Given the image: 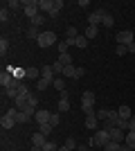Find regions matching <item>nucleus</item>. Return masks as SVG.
Instances as JSON below:
<instances>
[{
	"label": "nucleus",
	"instance_id": "36",
	"mask_svg": "<svg viewBox=\"0 0 135 151\" xmlns=\"http://www.w3.org/2000/svg\"><path fill=\"white\" fill-rule=\"evenodd\" d=\"M126 145H131L135 149V131H129L126 133Z\"/></svg>",
	"mask_w": 135,
	"mask_h": 151
},
{
	"label": "nucleus",
	"instance_id": "19",
	"mask_svg": "<svg viewBox=\"0 0 135 151\" xmlns=\"http://www.w3.org/2000/svg\"><path fill=\"white\" fill-rule=\"evenodd\" d=\"M74 47H81V50H84V47H88V38H86L84 34H79V36L74 38Z\"/></svg>",
	"mask_w": 135,
	"mask_h": 151
},
{
	"label": "nucleus",
	"instance_id": "5",
	"mask_svg": "<svg viewBox=\"0 0 135 151\" xmlns=\"http://www.w3.org/2000/svg\"><path fill=\"white\" fill-rule=\"evenodd\" d=\"M131 43H135V41H133V32H131V29L117 32V45H126V47H129Z\"/></svg>",
	"mask_w": 135,
	"mask_h": 151
},
{
	"label": "nucleus",
	"instance_id": "6",
	"mask_svg": "<svg viewBox=\"0 0 135 151\" xmlns=\"http://www.w3.org/2000/svg\"><path fill=\"white\" fill-rule=\"evenodd\" d=\"M110 140H113V142H117V145H124V142H126V133H129V131H122V129H117V126H115V129H110Z\"/></svg>",
	"mask_w": 135,
	"mask_h": 151
},
{
	"label": "nucleus",
	"instance_id": "8",
	"mask_svg": "<svg viewBox=\"0 0 135 151\" xmlns=\"http://www.w3.org/2000/svg\"><path fill=\"white\" fill-rule=\"evenodd\" d=\"M54 9V0H39V12L41 14H50Z\"/></svg>",
	"mask_w": 135,
	"mask_h": 151
},
{
	"label": "nucleus",
	"instance_id": "44",
	"mask_svg": "<svg viewBox=\"0 0 135 151\" xmlns=\"http://www.w3.org/2000/svg\"><path fill=\"white\" fill-rule=\"evenodd\" d=\"M59 122H61V115H59V113H52L50 124H52V126H59Z\"/></svg>",
	"mask_w": 135,
	"mask_h": 151
},
{
	"label": "nucleus",
	"instance_id": "27",
	"mask_svg": "<svg viewBox=\"0 0 135 151\" xmlns=\"http://www.w3.org/2000/svg\"><path fill=\"white\" fill-rule=\"evenodd\" d=\"M79 36V32L74 25H68V29H65V38H77Z\"/></svg>",
	"mask_w": 135,
	"mask_h": 151
},
{
	"label": "nucleus",
	"instance_id": "4",
	"mask_svg": "<svg viewBox=\"0 0 135 151\" xmlns=\"http://www.w3.org/2000/svg\"><path fill=\"white\" fill-rule=\"evenodd\" d=\"M106 9H104V7H99V9H95V12L90 14L88 16V25H95V27H99L101 25V20H104V16H106Z\"/></svg>",
	"mask_w": 135,
	"mask_h": 151
},
{
	"label": "nucleus",
	"instance_id": "47",
	"mask_svg": "<svg viewBox=\"0 0 135 151\" xmlns=\"http://www.w3.org/2000/svg\"><path fill=\"white\" fill-rule=\"evenodd\" d=\"M129 131H135V115L129 120Z\"/></svg>",
	"mask_w": 135,
	"mask_h": 151
},
{
	"label": "nucleus",
	"instance_id": "48",
	"mask_svg": "<svg viewBox=\"0 0 135 151\" xmlns=\"http://www.w3.org/2000/svg\"><path fill=\"white\" fill-rule=\"evenodd\" d=\"M119 151H133V147H131V145H126V142H124V145L119 147Z\"/></svg>",
	"mask_w": 135,
	"mask_h": 151
},
{
	"label": "nucleus",
	"instance_id": "43",
	"mask_svg": "<svg viewBox=\"0 0 135 151\" xmlns=\"http://www.w3.org/2000/svg\"><path fill=\"white\" fill-rule=\"evenodd\" d=\"M52 129H54L52 124H41V133H43V135H50V133H52Z\"/></svg>",
	"mask_w": 135,
	"mask_h": 151
},
{
	"label": "nucleus",
	"instance_id": "18",
	"mask_svg": "<svg viewBox=\"0 0 135 151\" xmlns=\"http://www.w3.org/2000/svg\"><path fill=\"white\" fill-rule=\"evenodd\" d=\"M95 93H92V90H86L84 95H81V101H84V104H95Z\"/></svg>",
	"mask_w": 135,
	"mask_h": 151
},
{
	"label": "nucleus",
	"instance_id": "25",
	"mask_svg": "<svg viewBox=\"0 0 135 151\" xmlns=\"http://www.w3.org/2000/svg\"><path fill=\"white\" fill-rule=\"evenodd\" d=\"M39 77H41L39 68H27V79H36V81H39Z\"/></svg>",
	"mask_w": 135,
	"mask_h": 151
},
{
	"label": "nucleus",
	"instance_id": "14",
	"mask_svg": "<svg viewBox=\"0 0 135 151\" xmlns=\"http://www.w3.org/2000/svg\"><path fill=\"white\" fill-rule=\"evenodd\" d=\"M117 113H119V117H122V120H131V117H133V113H131V106H126V104L117 108Z\"/></svg>",
	"mask_w": 135,
	"mask_h": 151
},
{
	"label": "nucleus",
	"instance_id": "49",
	"mask_svg": "<svg viewBox=\"0 0 135 151\" xmlns=\"http://www.w3.org/2000/svg\"><path fill=\"white\" fill-rule=\"evenodd\" d=\"M77 5H79V7H90V2H88V0H79Z\"/></svg>",
	"mask_w": 135,
	"mask_h": 151
},
{
	"label": "nucleus",
	"instance_id": "12",
	"mask_svg": "<svg viewBox=\"0 0 135 151\" xmlns=\"http://www.w3.org/2000/svg\"><path fill=\"white\" fill-rule=\"evenodd\" d=\"M14 124H16V120H14V117H11V115H2V117H0V126H2V129H11V126Z\"/></svg>",
	"mask_w": 135,
	"mask_h": 151
},
{
	"label": "nucleus",
	"instance_id": "10",
	"mask_svg": "<svg viewBox=\"0 0 135 151\" xmlns=\"http://www.w3.org/2000/svg\"><path fill=\"white\" fill-rule=\"evenodd\" d=\"M27 104H29V95H27V97H23V95H18V97L14 99V106L18 108V111H25V108H27Z\"/></svg>",
	"mask_w": 135,
	"mask_h": 151
},
{
	"label": "nucleus",
	"instance_id": "20",
	"mask_svg": "<svg viewBox=\"0 0 135 151\" xmlns=\"http://www.w3.org/2000/svg\"><path fill=\"white\" fill-rule=\"evenodd\" d=\"M11 72H14V77H16L18 81L27 79V70H23V68H11Z\"/></svg>",
	"mask_w": 135,
	"mask_h": 151
},
{
	"label": "nucleus",
	"instance_id": "24",
	"mask_svg": "<svg viewBox=\"0 0 135 151\" xmlns=\"http://www.w3.org/2000/svg\"><path fill=\"white\" fill-rule=\"evenodd\" d=\"M52 86H54V88H56L59 93H63V90H65V81H63V77H56V79H54V83H52Z\"/></svg>",
	"mask_w": 135,
	"mask_h": 151
},
{
	"label": "nucleus",
	"instance_id": "41",
	"mask_svg": "<svg viewBox=\"0 0 135 151\" xmlns=\"http://www.w3.org/2000/svg\"><path fill=\"white\" fill-rule=\"evenodd\" d=\"M18 95H23V97H27V95H29V88H27V83H25V81L18 86Z\"/></svg>",
	"mask_w": 135,
	"mask_h": 151
},
{
	"label": "nucleus",
	"instance_id": "32",
	"mask_svg": "<svg viewBox=\"0 0 135 151\" xmlns=\"http://www.w3.org/2000/svg\"><path fill=\"white\" fill-rule=\"evenodd\" d=\"M63 77H77V68H74V65H65Z\"/></svg>",
	"mask_w": 135,
	"mask_h": 151
},
{
	"label": "nucleus",
	"instance_id": "16",
	"mask_svg": "<svg viewBox=\"0 0 135 151\" xmlns=\"http://www.w3.org/2000/svg\"><path fill=\"white\" fill-rule=\"evenodd\" d=\"M97 34H99V27H95V25H88V27H86V34H84V36L90 41V38H97Z\"/></svg>",
	"mask_w": 135,
	"mask_h": 151
},
{
	"label": "nucleus",
	"instance_id": "23",
	"mask_svg": "<svg viewBox=\"0 0 135 151\" xmlns=\"http://www.w3.org/2000/svg\"><path fill=\"white\" fill-rule=\"evenodd\" d=\"M59 63H63V65H72V61H74V59L70 57V54H68V52H65V54H59V59H56Z\"/></svg>",
	"mask_w": 135,
	"mask_h": 151
},
{
	"label": "nucleus",
	"instance_id": "42",
	"mask_svg": "<svg viewBox=\"0 0 135 151\" xmlns=\"http://www.w3.org/2000/svg\"><path fill=\"white\" fill-rule=\"evenodd\" d=\"M126 52H129V47H126V45H117V47H115V54H117V57H124Z\"/></svg>",
	"mask_w": 135,
	"mask_h": 151
},
{
	"label": "nucleus",
	"instance_id": "21",
	"mask_svg": "<svg viewBox=\"0 0 135 151\" xmlns=\"http://www.w3.org/2000/svg\"><path fill=\"white\" fill-rule=\"evenodd\" d=\"M2 95H5V97H9V99H16V97H18V88H2Z\"/></svg>",
	"mask_w": 135,
	"mask_h": 151
},
{
	"label": "nucleus",
	"instance_id": "22",
	"mask_svg": "<svg viewBox=\"0 0 135 151\" xmlns=\"http://www.w3.org/2000/svg\"><path fill=\"white\" fill-rule=\"evenodd\" d=\"M61 9H63V0H54V9H52L47 16H52V18H54V16H59V12H61Z\"/></svg>",
	"mask_w": 135,
	"mask_h": 151
},
{
	"label": "nucleus",
	"instance_id": "33",
	"mask_svg": "<svg viewBox=\"0 0 135 151\" xmlns=\"http://www.w3.org/2000/svg\"><path fill=\"white\" fill-rule=\"evenodd\" d=\"M7 50H9V41H7V38H0V54L5 57Z\"/></svg>",
	"mask_w": 135,
	"mask_h": 151
},
{
	"label": "nucleus",
	"instance_id": "30",
	"mask_svg": "<svg viewBox=\"0 0 135 151\" xmlns=\"http://www.w3.org/2000/svg\"><path fill=\"white\" fill-rule=\"evenodd\" d=\"M110 117V111H106V108H101V111H97V120L99 122H106Z\"/></svg>",
	"mask_w": 135,
	"mask_h": 151
},
{
	"label": "nucleus",
	"instance_id": "46",
	"mask_svg": "<svg viewBox=\"0 0 135 151\" xmlns=\"http://www.w3.org/2000/svg\"><path fill=\"white\" fill-rule=\"evenodd\" d=\"M29 106H32V108H36V106H39V97L29 95ZM36 111H39V108H36Z\"/></svg>",
	"mask_w": 135,
	"mask_h": 151
},
{
	"label": "nucleus",
	"instance_id": "38",
	"mask_svg": "<svg viewBox=\"0 0 135 151\" xmlns=\"http://www.w3.org/2000/svg\"><path fill=\"white\" fill-rule=\"evenodd\" d=\"M113 23H115V20H113V16H110V14H106V16H104V20H101L104 27H113Z\"/></svg>",
	"mask_w": 135,
	"mask_h": 151
},
{
	"label": "nucleus",
	"instance_id": "45",
	"mask_svg": "<svg viewBox=\"0 0 135 151\" xmlns=\"http://www.w3.org/2000/svg\"><path fill=\"white\" fill-rule=\"evenodd\" d=\"M59 147L54 145V142H50V140H47V142H45V147H43V151H56Z\"/></svg>",
	"mask_w": 135,
	"mask_h": 151
},
{
	"label": "nucleus",
	"instance_id": "34",
	"mask_svg": "<svg viewBox=\"0 0 135 151\" xmlns=\"http://www.w3.org/2000/svg\"><path fill=\"white\" fill-rule=\"evenodd\" d=\"M81 111H84L86 115H95V108H92V104H84V101H81Z\"/></svg>",
	"mask_w": 135,
	"mask_h": 151
},
{
	"label": "nucleus",
	"instance_id": "13",
	"mask_svg": "<svg viewBox=\"0 0 135 151\" xmlns=\"http://www.w3.org/2000/svg\"><path fill=\"white\" fill-rule=\"evenodd\" d=\"M86 126H88V129H99V120H97V113L95 115H86Z\"/></svg>",
	"mask_w": 135,
	"mask_h": 151
},
{
	"label": "nucleus",
	"instance_id": "17",
	"mask_svg": "<svg viewBox=\"0 0 135 151\" xmlns=\"http://www.w3.org/2000/svg\"><path fill=\"white\" fill-rule=\"evenodd\" d=\"M14 120H16V124H25V122H29V120H32V115H27V113H23V111H18Z\"/></svg>",
	"mask_w": 135,
	"mask_h": 151
},
{
	"label": "nucleus",
	"instance_id": "31",
	"mask_svg": "<svg viewBox=\"0 0 135 151\" xmlns=\"http://www.w3.org/2000/svg\"><path fill=\"white\" fill-rule=\"evenodd\" d=\"M43 23H45V16H43V14H39V16H34V18H32V25L39 27V29H41V25H43Z\"/></svg>",
	"mask_w": 135,
	"mask_h": 151
},
{
	"label": "nucleus",
	"instance_id": "7",
	"mask_svg": "<svg viewBox=\"0 0 135 151\" xmlns=\"http://www.w3.org/2000/svg\"><path fill=\"white\" fill-rule=\"evenodd\" d=\"M50 117H52V113H50V111H45V108H39L36 115H34V120L39 122V126L41 124H50Z\"/></svg>",
	"mask_w": 135,
	"mask_h": 151
},
{
	"label": "nucleus",
	"instance_id": "54",
	"mask_svg": "<svg viewBox=\"0 0 135 151\" xmlns=\"http://www.w3.org/2000/svg\"><path fill=\"white\" fill-rule=\"evenodd\" d=\"M56 151H70V149H68V147H65V145H63V147H59V149H56Z\"/></svg>",
	"mask_w": 135,
	"mask_h": 151
},
{
	"label": "nucleus",
	"instance_id": "50",
	"mask_svg": "<svg viewBox=\"0 0 135 151\" xmlns=\"http://www.w3.org/2000/svg\"><path fill=\"white\" fill-rule=\"evenodd\" d=\"M86 75V70L84 68H79V65H77V77H84Z\"/></svg>",
	"mask_w": 135,
	"mask_h": 151
},
{
	"label": "nucleus",
	"instance_id": "52",
	"mask_svg": "<svg viewBox=\"0 0 135 151\" xmlns=\"http://www.w3.org/2000/svg\"><path fill=\"white\" fill-rule=\"evenodd\" d=\"M77 151H88V147H86V145H81V147H79Z\"/></svg>",
	"mask_w": 135,
	"mask_h": 151
},
{
	"label": "nucleus",
	"instance_id": "51",
	"mask_svg": "<svg viewBox=\"0 0 135 151\" xmlns=\"http://www.w3.org/2000/svg\"><path fill=\"white\" fill-rule=\"evenodd\" d=\"M129 52H131V54L135 52V43H131V45H129Z\"/></svg>",
	"mask_w": 135,
	"mask_h": 151
},
{
	"label": "nucleus",
	"instance_id": "1",
	"mask_svg": "<svg viewBox=\"0 0 135 151\" xmlns=\"http://www.w3.org/2000/svg\"><path fill=\"white\" fill-rule=\"evenodd\" d=\"M108 142H110V133L106 131V129H97L95 135H92V145H95V147H101V149H104Z\"/></svg>",
	"mask_w": 135,
	"mask_h": 151
},
{
	"label": "nucleus",
	"instance_id": "29",
	"mask_svg": "<svg viewBox=\"0 0 135 151\" xmlns=\"http://www.w3.org/2000/svg\"><path fill=\"white\" fill-rule=\"evenodd\" d=\"M70 111V101L68 99H59V113H68Z\"/></svg>",
	"mask_w": 135,
	"mask_h": 151
},
{
	"label": "nucleus",
	"instance_id": "9",
	"mask_svg": "<svg viewBox=\"0 0 135 151\" xmlns=\"http://www.w3.org/2000/svg\"><path fill=\"white\" fill-rule=\"evenodd\" d=\"M45 142H47V135H43V133H32V145L34 147H45Z\"/></svg>",
	"mask_w": 135,
	"mask_h": 151
},
{
	"label": "nucleus",
	"instance_id": "3",
	"mask_svg": "<svg viewBox=\"0 0 135 151\" xmlns=\"http://www.w3.org/2000/svg\"><path fill=\"white\" fill-rule=\"evenodd\" d=\"M36 43H39L41 47H50V45L56 43V34H54V32H41V36H39Z\"/></svg>",
	"mask_w": 135,
	"mask_h": 151
},
{
	"label": "nucleus",
	"instance_id": "15",
	"mask_svg": "<svg viewBox=\"0 0 135 151\" xmlns=\"http://www.w3.org/2000/svg\"><path fill=\"white\" fill-rule=\"evenodd\" d=\"M25 36L27 38H36V41H39L41 29H39V27H34V25H29V27H27V32H25Z\"/></svg>",
	"mask_w": 135,
	"mask_h": 151
},
{
	"label": "nucleus",
	"instance_id": "53",
	"mask_svg": "<svg viewBox=\"0 0 135 151\" xmlns=\"http://www.w3.org/2000/svg\"><path fill=\"white\" fill-rule=\"evenodd\" d=\"M32 151H43V147H34L32 145Z\"/></svg>",
	"mask_w": 135,
	"mask_h": 151
},
{
	"label": "nucleus",
	"instance_id": "35",
	"mask_svg": "<svg viewBox=\"0 0 135 151\" xmlns=\"http://www.w3.org/2000/svg\"><path fill=\"white\" fill-rule=\"evenodd\" d=\"M119 147H122V145H117V142H113V140H110L108 145L104 147V151H119Z\"/></svg>",
	"mask_w": 135,
	"mask_h": 151
},
{
	"label": "nucleus",
	"instance_id": "28",
	"mask_svg": "<svg viewBox=\"0 0 135 151\" xmlns=\"http://www.w3.org/2000/svg\"><path fill=\"white\" fill-rule=\"evenodd\" d=\"M50 86H52V81H50V79H43V77L36 81V88H39V90H45V88H50Z\"/></svg>",
	"mask_w": 135,
	"mask_h": 151
},
{
	"label": "nucleus",
	"instance_id": "26",
	"mask_svg": "<svg viewBox=\"0 0 135 151\" xmlns=\"http://www.w3.org/2000/svg\"><path fill=\"white\" fill-rule=\"evenodd\" d=\"M52 70H54V75H56V77H63V70H65V65H63V63H59V61H54Z\"/></svg>",
	"mask_w": 135,
	"mask_h": 151
},
{
	"label": "nucleus",
	"instance_id": "39",
	"mask_svg": "<svg viewBox=\"0 0 135 151\" xmlns=\"http://www.w3.org/2000/svg\"><path fill=\"white\" fill-rule=\"evenodd\" d=\"M0 20H2V23L9 20V9H7V5H2V9H0Z\"/></svg>",
	"mask_w": 135,
	"mask_h": 151
},
{
	"label": "nucleus",
	"instance_id": "2",
	"mask_svg": "<svg viewBox=\"0 0 135 151\" xmlns=\"http://www.w3.org/2000/svg\"><path fill=\"white\" fill-rule=\"evenodd\" d=\"M23 14H25L27 18L32 20L34 16H39V0H25V2H23Z\"/></svg>",
	"mask_w": 135,
	"mask_h": 151
},
{
	"label": "nucleus",
	"instance_id": "11",
	"mask_svg": "<svg viewBox=\"0 0 135 151\" xmlns=\"http://www.w3.org/2000/svg\"><path fill=\"white\" fill-rule=\"evenodd\" d=\"M41 77H43V79H50L52 83H54V79H56V75H54L52 65H43V68H41Z\"/></svg>",
	"mask_w": 135,
	"mask_h": 151
},
{
	"label": "nucleus",
	"instance_id": "37",
	"mask_svg": "<svg viewBox=\"0 0 135 151\" xmlns=\"http://www.w3.org/2000/svg\"><path fill=\"white\" fill-rule=\"evenodd\" d=\"M7 9H20L23 7V2H18V0H9V2H5Z\"/></svg>",
	"mask_w": 135,
	"mask_h": 151
},
{
	"label": "nucleus",
	"instance_id": "40",
	"mask_svg": "<svg viewBox=\"0 0 135 151\" xmlns=\"http://www.w3.org/2000/svg\"><path fill=\"white\" fill-rule=\"evenodd\" d=\"M65 147H68V149H70V151L79 149V147H77V140H74V138H68V140H65Z\"/></svg>",
	"mask_w": 135,
	"mask_h": 151
}]
</instances>
